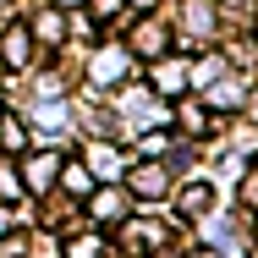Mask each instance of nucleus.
I'll use <instances>...</instances> for the list:
<instances>
[{
  "instance_id": "1",
  "label": "nucleus",
  "mask_w": 258,
  "mask_h": 258,
  "mask_svg": "<svg viewBox=\"0 0 258 258\" xmlns=\"http://www.w3.org/2000/svg\"><path fill=\"white\" fill-rule=\"evenodd\" d=\"M132 192H143V198H159V192H165V170H159V165H143V170H132Z\"/></svg>"
},
{
  "instance_id": "2",
  "label": "nucleus",
  "mask_w": 258,
  "mask_h": 258,
  "mask_svg": "<svg viewBox=\"0 0 258 258\" xmlns=\"http://www.w3.org/2000/svg\"><path fill=\"white\" fill-rule=\"evenodd\" d=\"M55 170H60V165H55L50 154L28 159V187H33V192H44V187H50V181H55Z\"/></svg>"
},
{
  "instance_id": "3",
  "label": "nucleus",
  "mask_w": 258,
  "mask_h": 258,
  "mask_svg": "<svg viewBox=\"0 0 258 258\" xmlns=\"http://www.w3.org/2000/svg\"><path fill=\"white\" fill-rule=\"evenodd\" d=\"M0 143H6L11 154H22V121H17V115H0Z\"/></svg>"
},
{
  "instance_id": "4",
  "label": "nucleus",
  "mask_w": 258,
  "mask_h": 258,
  "mask_svg": "<svg viewBox=\"0 0 258 258\" xmlns=\"http://www.w3.org/2000/svg\"><path fill=\"white\" fill-rule=\"evenodd\" d=\"M66 187H72V192H88V170H83V165H66Z\"/></svg>"
}]
</instances>
